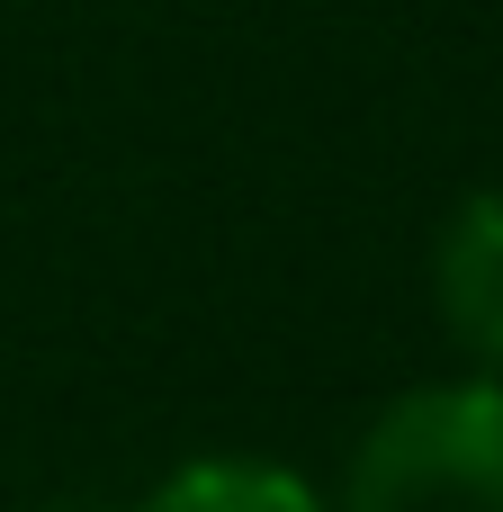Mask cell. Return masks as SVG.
Returning <instances> with one entry per match:
<instances>
[{
	"mask_svg": "<svg viewBox=\"0 0 503 512\" xmlns=\"http://www.w3.org/2000/svg\"><path fill=\"white\" fill-rule=\"evenodd\" d=\"M342 512H503V378L396 396L351 459Z\"/></svg>",
	"mask_w": 503,
	"mask_h": 512,
	"instance_id": "6da1fadb",
	"label": "cell"
},
{
	"mask_svg": "<svg viewBox=\"0 0 503 512\" xmlns=\"http://www.w3.org/2000/svg\"><path fill=\"white\" fill-rule=\"evenodd\" d=\"M432 288H441V324L459 333L468 360H503V189H477L432 252Z\"/></svg>",
	"mask_w": 503,
	"mask_h": 512,
	"instance_id": "7a4b0ae2",
	"label": "cell"
},
{
	"mask_svg": "<svg viewBox=\"0 0 503 512\" xmlns=\"http://www.w3.org/2000/svg\"><path fill=\"white\" fill-rule=\"evenodd\" d=\"M144 512H324V495L270 459H198L153 486Z\"/></svg>",
	"mask_w": 503,
	"mask_h": 512,
	"instance_id": "3957f363",
	"label": "cell"
}]
</instances>
